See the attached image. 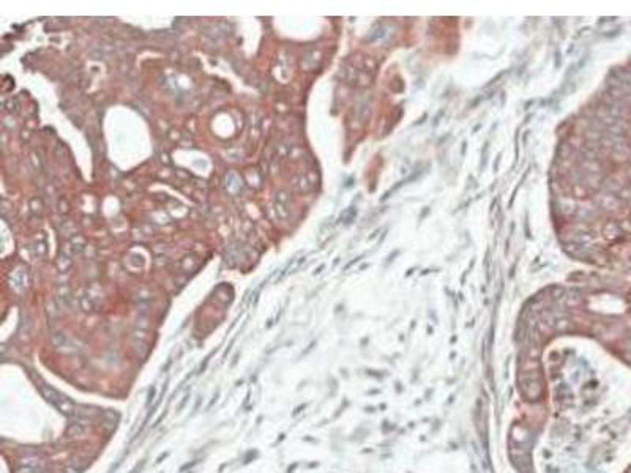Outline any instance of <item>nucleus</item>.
Segmentation results:
<instances>
[{
    "instance_id": "1",
    "label": "nucleus",
    "mask_w": 631,
    "mask_h": 473,
    "mask_svg": "<svg viewBox=\"0 0 631 473\" xmlns=\"http://www.w3.org/2000/svg\"><path fill=\"white\" fill-rule=\"evenodd\" d=\"M41 395L47 402H51L54 407H57L60 412H62L63 415H73L76 412V407H74L73 402L68 398H65L63 395H60L58 391L54 390L52 387L41 385Z\"/></svg>"
},
{
    "instance_id": "2",
    "label": "nucleus",
    "mask_w": 631,
    "mask_h": 473,
    "mask_svg": "<svg viewBox=\"0 0 631 473\" xmlns=\"http://www.w3.org/2000/svg\"><path fill=\"white\" fill-rule=\"evenodd\" d=\"M87 431H88L87 421H84V420H76L74 423H71V425H69L66 434L71 437V439H84L85 434H87Z\"/></svg>"
},
{
    "instance_id": "3",
    "label": "nucleus",
    "mask_w": 631,
    "mask_h": 473,
    "mask_svg": "<svg viewBox=\"0 0 631 473\" xmlns=\"http://www.w3.org/2000/svg\"><path fill=\"white\" fill-rule=\"evenodd\" d=\"M19 466L30 467V469H43L44 467V462L41 461V458H38V456H25L24 459H21Z\"/></svg>"
}]
</instances>
